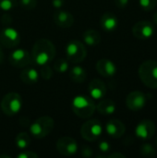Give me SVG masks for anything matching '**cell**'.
Wrapping results in <instances>:
<instances>
[{"label":"cell","instance_id":"6da1fadb","mask_svg":"<svg viewBox=\"0 0 157 158\" xmlns=\"http://www.w3.org/2000/svg\"><path fill=\"white\" fill-rule=\"evenodd\" d=\"M31 62L38 66H43L49 64L56 56L55 44L45 38L37 40L32 47L31 51Z\"/></svg>","mask_w":157,"mask_h":158},{"label":"cell","instance_id":"7a4b0ae2","mask_svg":"<svg viewBox=\"0 0 157 158\" xmlns=\"http://www.w3.org/2000/svg\"><path fill=\"white\" fill-rule=\"evenodd\" d=\"M139 76L143 83L151 89H157V61L148 59L139 68Z\"/></svg>","mask_w":157,"mask_h":158},{"label":"cell","instance_id":"3957f363","mask_svg":"<svg viewBox=\"0 0 157 158\" xmlns=\"http://www.w3.org/2000/svg\"><path fill=\"white\" fill-rule=\"evenodd\" d=\"M71 106L75 115L81 118H89L96 109L93 99L86 95H77L74 97Z\"/></svg>","mask_w":157,"mask_h":158},{"label":"cell","instance_id":"277c9868","mask_svg":"<svg viewBox=\"0 0 157 158\" xmlns=\"http://www.w3.org/2000/svg\"><path fill=\"white\" fill-rule=\"evenodd\" d=\"M54 119L48 116H43L36 119L30 126V133L35 139H43L48 136L54 130Z\"/></svg>","mask_w":157,"mask_h":158},{"label":"cell","instance_id":"5b68a950","mask_svg":"<svg viewBox=\"0 0 157 158\" xmlns=\"http://www.w3.org/2000/svg\"><path fill=\"white\" fill-rule=\"evenodd\" d=\"M1 109L6 116L13 117L17 115L22 107V99L18 93L6 94L0 103Z\"/></svg>","mask_w":157,"mask_h":158},{"label":"cell","instance_id":"8992f818","mask_svg":"<svg viewBox=\"0 0 157 158\" xmlns=\"http://www.w3.org/2000/svg\"><path fill=\"white\" fill-rule=\"evenodd\" d=\"M66 56L68 62L81 63L87 56V49L84 44L79 40H70L66 45Z\"/></svg>","mask_w":157,"mask_h":158},{"label":"cell","instance_id":"52a82bcc","mask_svg":"<svg viewBox=\"0 0 157 158\" xmlns=\"http://www.w3.org/2000/svg\"><path fill=\"white\" fill-rule=\"evenodd\" d=\"M103 133L102 123L98 119H91L86 121L81 129V136L87 142L97 141Z\"/></svg>","mask_w":157,"mask_h":158},{"label":"cell","instance_id":"ba28073f","mask_svg":"<svg viewBox=\"0 0 157 158\" xmlns=\"http://www.w3.org/2000/svg\"><path fill=\"white\" fill-rule=\"evenodd\" d=\"M20 43V35L19 31L10 27L6 26L0 31V44L6 48H13L19 45Z\"/></svg>","mask_w":157,"mask_h":158},{"label":"cell","instance_id":"9c48e42d","mask_svg":"<svg viewBox=\"0 0 157 158\" xmlns=\"http://www.w3.org/2000/svg\"><path fill=\"white\" fill-rule=\"evenodd\" d=\"M132 33L137 39L148 40L155 33V26L148 20H141L133 25Z\"/></svg>","mask_w":157,"mask_h":158},{"label":"cell","instance_id":"30bf717a","mask_svg":"<svg viewBox=\"0 0 157 158\" xmlns=\"http://www.w3.org/2000/svg\"><path fill=\"white\" fill-rule=\"evenodd\" d=\"M78 143L77 142L68 136L61 137L56 142V150L59 154L65 156H70L75 155L78 152Z\"/></svg>","mask_w":157,"mask_h":158},{"label":"cell","instance_id":"8fae6325","mask_svg":"<svg viewBox=\"0 0 157 158\" xmlns=\"http://www.w3.org/2000/svg\"><path fill=\"white\" fill-rule=\"evenodd\" d=\"M9 64L16 68H25L31 63V56L25 49H16L9 56Z\"/></svg>","mask_w":157,"mask_h":158},{"label":"cell","instance_id":"7c38bea8","mask_svg":"<svg viewBox=\"0 0 157 158\" xmlns=\"http://www.w3.org/2000/svg\"><path fill=\"white\" fill-rule=\"evenodd\" d=\"M147 102L146 95L141 91H133L130 93L126 98V106L132 111H139L143 109Z\"/></svg>","mask_w":157,"mask_h":158},{"label":"cell","instance_id":"4fadbf2b","mask_svg":"<svg viewBox=\"0 0 157 158\" xmlns=\"http://www.w3.org/2000/svg\"><path fill=\"white\" fill-rule=\"evenodd\" d=\"M155 133V124L153 120L144 119L142 120L135 128V135L143 141H147L153 138Z\"/></svg>","mask_w":157,"mask_h":158},{"label":"cell","instance_id":"5bb4252c","mask_svg":"<svg viewBox=\"0 0 157 158\" xmlns=\"http://www.w3.org/2000/svg\"><path fill=\"white\" fill-rule=\"evenodd\" d=\"M53 20L55 24L60 28H70L74 23V17L68 11L63 9H57L53 14Z\"/></svg>","mask_w":157,"mask_h":158},{"label":"cell","instance_id":"9a60e30c","mask_svg":"<svg viewBox=\"0 0 157 158\" xmlns=\"http://www.w3.org/2000/svg\"><path fill=\"white\" fill-rule=\"evenodd\" d=\"M88 91L92 99L101 100L106 94V86L103 81L99 79H93L91 81L88 86Z\"/></svg>","mask_w":157,"mask_h":158},{"label":"cell","instance_id":"2e32d148","mask_svg":"<svg viewBox=\"0 0 157 158\" xmlns=\"http://www.w3.org/2000/svg\"><path fill=\"white\" fill-rule=\"evenodd\" d=\"M97 72L105 78H112L117 73V66L109 59L102 58L95 65Z\"/></svg>","mask_w":157,"mask_h":158},{"label":"cell","instance_id":"e0dca14e","mask_svg":"<svg viewBox=\"0 0 157 158\" xmlns=\"http://www.w3.org/2000/svg\"><path fill=\"white\" fill-rule=\"evenodd\" d=\"M105 131L111 138L119 139L124 135L126 127L122 121L118 119H111L105 124Z\"/></svg>","mask_w":157,"mask_h":158},{"label":"cell","instance_id":"ac0fdd59","mask_svg":"<svg viewBox=\"0 0 157 158\" xmlns=\"http://www.w3.org/2000/svg\"><path fill=\"white\" fill-rule=\"evenodd\" d=\"M100 24L105 31L112 32L118 28V19L117 16L112 12H105L100 19Z\"/></svg>","mask_w":157,"mask_h":158},{"label":"cell","instance_id":"d6986e66","mask_svg":"<svg viewBox=\"0 0 157 158\" xmlns=\"http://www.w3.org/2000/svg\"><path fill=\"white\" fill-rule=\"evenodd\" d=\"M19 77L21 81L27 85L35 84L39 81V73L34 68L25 67V69L21 70Z\"/></svg>","mask_w":157,"mask_h":158},{"label":"cell","instance_id":"ffe728a7","mask_svg":"<svg viewBox=\"0 0 157 158\" xmlns=\"http://www.w3.org/2000/svg\"><path fill=\"white\" fill-rule=\"evenodd\" d=\"M97 111L104 116H110L116 112L117 106L111 99H102L96 106Z\"/></svg>","mask_w":157,"mask_h":158},{"label":"cell","instance_id":"44dd1931","mask_svg":"<svg viewBox=\"0 0 157 158\" xmlns=\"http://www.w3.org/2000/svg\"><path fill=\"white\" fill-rule=\"evenodd\" d=\"M82 39H83V42L87 45L95 46V45H97V44H99L101 43L102 37H101L100 33L97 31L90 29V30H87V31H85L83 32Z\"/></svg>","mask_w":157,"mask_h":158},{"label":"cell","instance_id":"7402d4cb","mask_svg":"<svg viewBox=\"0 0 157 158\" xmlns=\"http://www.w3.org/2000/svg\"><path fill=\"white\" fill-rule=\"evenodd\" d=\"M68 74H69L70 80L76 83H81V82L85 81L86 77H87L86 70L84 69V68H82L81 66H75V67L71 68Z\"/></svg>","mask_w":157,"mask_h":158},{"label":"cell","instance_id":"603a6c76","mask_svg":"<svg viewBox=\"0 0 157 158\" xmlns=\"http://www.w3.org/2000/svg\"><path fill=\"white\" fill-rule=\"evenodd\" d=\"M15 144L20 150H25L31 144V137L27 132H19L15 138Z\"/></svg>","mask_w":157,"mask_h":158},{"label":"cell","instance_id":"cb8c5ba5","mask_svg":"<svg viewBox=\"0 0 157 158\" xmlns=\"http://www.w3.org/2000/svg\"><path fill=\"white\" fill-rule=\"evenodd\" d=\"M69 66H68V59H64V58H59L57 59L54 65H53V69L58 73H65L68 71Z\"/></svg>","mask_w":157,"mask_h":158},{"label":"cell","instance_id":"d4e9b609","mask_svg":"<svg viewBox=\"0 0 157 158\" xmlns=\"http://www.w3.org/2000/svg\"><path fill=\"white\" fill-rule=\"evenodd\" d=\"M140 153L143 156L149 158L155 157L156 155V151L155 147L150 143H143L140 148Z\"/></svg>","mask_w":157,"mask_h":158},{"label":"cell","instance_id":"484cf974","mask_svg":"<svg viewBox=\"0 0 157 158\" xmlns=\"http://www.w3.org/2000/svg\"><path fill=\"white\" fill-rule=\"evenodd\" d=\"M18 5L17 0H0V9L4 11H10Z\"/></svg>","mask_w":157,"mask_h":158},{"label":"cell","instance_id":"4316f807","mask_svg":"<svg viewBox=\"0 0 157 158\" xmlns=\"http://www.w3.org/2000/svg\"><path fill=\"white\" fill-rule=\"evenodd\" d=\"M141 7L144 11L153 10L157 5V0H139Z\"/></svg>","mask_w":157,"mask_h":158},{"label":"cell","instance_id":"83f0119b","mask_svg":"<svg viewBox=\"0 0 157 158\" xmlns=\"http://www.w3.org/2000/svg\"><path fill=\"white\" fill-rule=\"evenodd\" d=\"M40 75L43 80H50L53 77V69H52V68L49 67L48 64L41 66Z\"/></svg>","mask_w":157,"mask_h":158},{"label":"cell","instance_id":"f1b7e54d","mask_svg":"<svg viewBox=\"0 0 157 158\" xmlns=\"http://www.w3.org/2000/svg\"><path fill=\"white\" fill-rule=\"evenodd\" d=\"M19 3L25 10H33L37 6V0H19Z\"/></svg>","mask_w":157,"mask_h":158},{"label":"cell","instance_id":"f546056e","mask_svg":"<svg viewBox=\"0 0 157 158\" xmlns=\"http://www.w3.org/2000/svg\"><path fill=\"white\" fill-rule=\"evenodd\" d=\"M18 158H37L38 155L32 151H27V150H23L20 151V153L17 156Z\"/></svg>","mask_w":157,"mask_h":158},{"label":"cell","instance_id":"4dcf8cb0","mask_svg":"<svg viewBox=\"0 0 157 158\" xmlns=\"http://www.w3.org/2000/svg\"><path fill=\"white\" fill-rule=\"evenodd\" d=\"M98 149L102 153H108L111 151V145L107 141H102L98 144Z\"/></svg>","mask_w":157,"mask_h":158},{"label":"cell","instance_id":"1f68e13d","mask_svg":"<svg viewBox=\"0 0 157 158\" xmlns=\"http://www.w3.org/2000/svg\"><path fill=\"white\" fill-rule=\"evenodd\" d=\"M81 155L83 157H92L93 155V149L88 145H82L81 148Z\"/></svg>","mask_w":157,"mask_h":158},{"label":"cell","instance_id":"d6a6232c","mask_svg":"<svg viewBox=\"0 0 157 158\" xmlns=\"http://www.w3.org/2000/svg\"><path fill=\"white\" fill-rule=\"evenodd\" d=\"M1 22L4 26H10L12 23V18L8 14H4L1 18Z\"/></svg>","mask_w":157,"mask_h":158},{"label":"cell","instance_id":"836d02e7","mask_svg":"<svg viewBox=\"0 0 157 158\" xmlns=\"http://www.w3.org/2000/svg\"><path fill=\"white\" fill-rule=\"evenodd\" d=\"M129 1L130 0H114V3L118 8H124L128 6Z\"/></svg>","mask_w":157,"mask_h":158},{"label":"cell","instance_id":"e575fe53","mask_svg":"<svg viewBox=\"0 0 157 158\" xmlns=\"http://www.w3.org/2000/svg\"><path fill=\"white\" fill-rule=\"evenodd\" d=\"M64 0H52V6L56 9H60L64 6Z\"/></svg>","mask_w":157,"mask_h":158},{"label":"cell","instance_id":"d590c367","mask_svg":"<svg viewBox=\"0 0 157 158\" xmlns=\"http://www.w3.org/2000/svg\"><path fill=\"white\" fill-rule=\"evenodd\" d=\"M108 158H125L126 156H124L123 154H120V153H114V154H111L109 156H107Z\"/></svg>","mask_w":157,"mask_h":158},{"label":"cell","instance_id":"8d00e7d4","mask_svg":"<svg viewBox=\"0 0 157 158\" xmlns=\"http://www.w3.org/2000/svg\"><path fill=\"white\" fill-rule=\"evenodd\" d=\"M4 62V53H3V50L1 48V45H0V65Z\"/></svg>","mask_w":157,"mask_h":158},{"label":"cell","instance_id":"74e56055","mask_svg":"<svg viewBox=\"0 0 157 158\" xmlns=\"http://www.w3.org/2000/svg\"><path fill=\"white\" fill-rule=\"evenodd\" d=\"M153 22H154V24L157 25V10L155 12V14L153 16Z\"/></svg>","mask_w":157,"mask_h":158},{"label":"cell","instance_id":"f35d334b","mask_svg":"<svg viewBox=\"0 0 157 158\" xmlns=\"http://www.w3.org/2000/svg\"><path fill=\"white\" fill-rule=\"evenodd\" d=\"M155 142H156V145H157V137H156V141H155Z\"/></svg>","mask_w":157,"mask_h":158}]
</instances>
